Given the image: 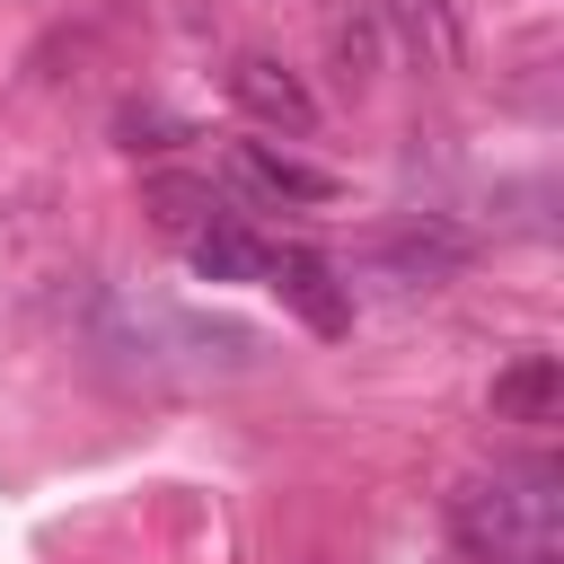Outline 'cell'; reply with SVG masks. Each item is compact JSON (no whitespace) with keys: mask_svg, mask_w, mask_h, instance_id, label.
Here are the masks:
<instances>
[{"mask_svg":"<svg viewBox=\"0 0 564 564\" xmlns=\"http://www.w3.org/2000/svg\"><path fill=\"white\" fill-rule=\"evenodd\" d=\"M449 529L476 564H555V529H564V467L546 449L502 458L494 476L449 494Z\"/></svg>","mask_w":564,"mask_h":564,"instance_id":"1","label":"cell"},{"mask_svg":"<svg viewBox=\"0 0 564 564\" xmlns=\"http://www.w3.org/2000/svg\"><path fill=\"white\" fill-rule=\"evenodd\" d=\"M273 291H282V308L308 326V335H352V282L317 256V247H273V273H264Z\"/></svg>","mask_w":564,"mask_h":564,"instance_id":"2","label":"cell"},{"mask_svg":"<svg viewBox=\"0 0 564 564\" xmlns=\"http://www.w3.org/2000/svg\"><path fill=\"white\" fill-rule=\"evenodd\" d=\"M229 106L238 115H256L264 132H317V97L300 88V70L291 62H273V53H229Z\"/></svg>","mask_w":564,"mask_h":564,"instance_id":"3","label":"cell"},{"mask_svg":"<svg viewBox=\"0 0 564 564\" xmlns=\"http://www.w3.org/2000/svg\"><path fill=\"white\" fill-rule=\"evenodd\" d=\"M467 264V238L441 220V212H414V220H397L379 247H370V273H388L397 291H432V282H449Z\"/></svg>","mask_w":564,"mask_h":564,"instance_id":"4","label":"cell"},{"mask_svg":"<svg viewBox=\"0 0 564 564\" xmlns=\"http://www.w3.org/2000/svg\"><path fill=\"white\" fill-rule=\"evenodd\" d=\"M229 176H238L247 194H264V203H300V212L335 203V176L308 167V159H291V150H273V141H238V150H229Z\"/></svg>","mask_w":564,"mask_h":564,"instance_id":"5","label":"cell"},{"mask_svg":"<svg viewBox=\"0 0 564 564\" xmlns=\"http://www.w3.org/2000/svg\"><path fill=\"white\" fill-rule=\"evenodd\" d=\"M185 264H194L203 282H264V273H273V238H256L238 212H220V220H203V229L185 238Z\"/></svg>","mask_w":564,"mask_h":564,"instance_id":"6","label":"cell"},{"mask_svg":"<svg viewBox=\"0 0 564 564\" xmlns=\"http://www.w3.org/2000/svg\"><path fill=\"white\" fill-rule=\"evenodd\" d=\"M555 405H564L555 352H520V361L494 379V414H502V423H555Z\"/></svg>","mask_w":564,"mask_h":564,"instance_id":"7","label":"cell"},{"mask_svg":"<svg viewBox=\"0 0 564 564\" xmlns=\"http://www.w3.org/2000/svg\"><path fill=\"white\" fill-rule=\"evenodd\" d=\"M370 9H379V26H397V35H405L423 62H441V70L467 53V35H458V9H449V0H370Z\"/></svg>","mask_w":564,"mask_h":564,"instance_id":"8","label":"cell"},{"mask_svg":"<svg viewBox=\"0 0 564 564\" xmlns=\"http://www.w3.org/2000/svg\"><path fill=\"white\" fill-rule=\"evenodd\" d=\"M150 212H159L167 238H194V229L220 220L229 203H220V185H203V176H150Z\"/></svg>","mask_w":564,"mask_h":564,"instance_id":"9","label":"cell"},{"mask_svg":"<svg viewBox=\"0 0 564 564\" xmlns=\"http://www.w3.org/2000/svg\"><path fill=\"white\" fill-rule=\"evenodd\" d=\"M335 62H344L352 79L379 70V9H370V0H352V9L335 18Z\"/></svg>","mask_w":564,"mask_h":564,"instance_id":"10","label":"cell"},{"mask_svg":"<svg viewBox=\"0 0 564 564\" xmlns=\"http://www.w3.org/2000/svg\"><path fill=\"white\" fill-rule=\"evenodd\" d=\"M176 132H185V123L159 115V106H123V115H115V141H123V150H167Z\"/></svg>","mask_w":564,"mask_h":564,"instance_id":"11","label":"cell"}]
</instances>
